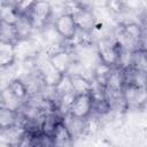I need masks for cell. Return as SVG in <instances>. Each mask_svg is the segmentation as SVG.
Returning a JSON list of instances; mask_svg holds the SVG:
<instances>
[{
	"label": "cell",
	"mask_w": 147,
	"mask_h": 147,
	"mask_svg": "<svg viewBox=\"0 0 147 147\" xmlns=\"http://www.w3.org/2000/svg\"><path fill=\"white\" fill-rule=\"evenodd\" d=\"M94 101L95 99L92 92L84 94H75L69 107L68 115L74 118L85 121L90 117L94 109Z\"/></svg>",
	"instance_id": "obj_1"
},
{
	"label": "cell",
	"mask_w": 147,
	"mask_h": 147,
	"mask_svg": "<svg viewBox=\"0 0 147 147\" xmlns=\"http://www.w3.org/2000/svg\"><path fill=\"white\" fill-rule=\"evenodd\" d=\"M53 9L51 2L47 1H33L30 11L28 13L26 17L29 18L32 30H39L46 28L49 18L52 17Z\"/></svg>",
	"instance_id": "obj_2"
},
{
	"label": "cell",
	"mask_w": 147,
	"mask_h": 147,
	"mask_svg": "<svg viewBox=\"0 0 147 147\" xmlns=\"http://www.w3.org/2000/svg\"><path fill=\"white\" fill-rule=\"evenodd\" d=\"M121 52V47L116 41L111 39L102 38L96 44V54L99 56V62L107 67L111 68L113 65L118 63Z\"/></svg>",
	"instance_id": "obj_3"
},
{
	"label": "cell",
	"mask_w": 147,
	"mask_h": 147,
	"mask_svg": "<svg viewBox=\"0 0 147 147\" xmlns=\"http://www.w3.org/2000/svg\"><path fill=\"white\" fill-rule=\"evenodd\" d=\"M53 28L59 34V37H61L63 40H72L77 32V26L74 16L69 13H62L57 15L54 21Z\"/></svg>",
	"instance_id": "obj_4"
},
{
	"label": "cell",
	"mask_w": 147,
	"mask_h": 147,
	"mask_svg": "<svg viewBox=\"0 0 147 147\" xmlns=\"http://www.w3.org/2000/svg\"><path fill=\"white\" fill-rule=\"evenodd\" d=\"M72 16L77 29L80 31L92 33V31L96 26V17L90 8H86L80 5L79 8L72 13Z\"/></svg>",
	"instance_id": "obj_5"
},
{
	"label": "cell",
	"mask_w": 147,
	"mask_h": 147,
	"mask_svg": "<svg viewBox=\"0 0 147 147\" xmlns=\"http://www.w3.org/2000/svg\"><path fill=\"white\" fill-rule=\"evenodd\" d=\"M47 59H48L49 63L52 64V67L61 76L67 75L68 71H69V69L71 68L72 63L75 62L72 55L68 51H65V49H62V51L55 53L54 55H52L51 57H47Z\"/></svg>",
	"instance_id": "obj_6"
},
{
	"label": "cell",
	"mask_w": 147,
	"mask_h": 147,
	"mask_svg": "<svg viewBox=\"0 0 147 147\" xmlns=\"http://www.w3.org/2000/svg\"><path fill=\"white\" fill-rule=\"evenodd\" d=\"M52 139L54 142V147H70L74 138L65 126L64 122L60 119L52 134Z\"/></svg>",
	"instance_id": "obj_7"
},
{
	"label": "cell",
	"mask_w": 147,
	"mask_h": 147,
	"mask_svg": "<svg viewBox=\"0 0 147 147\" xmlns=\"http://www.w3.org/2000/svg\"><path fill=\"white\" fill-rule=\"evenodd\" d=\"M16 60L15 45L0 40V69L9 68Z\"/></svg>",
	"instance_id": "obj_8"
},
{
	"label": "cell",
	"mask_w": 147,
	"mask_h": 147,
	"mask_svg": "<svg viewBox=\"0 0 147 147\" xmlns=\"http://www.w3.org/2000/svg\"><path fill=\"white\" fill-rule=\"evenodd\" d=\"M74 94L91 93L93 91L92 82L82 75H69Z\"/></svg>",
	"instance_id": "obj_9"
},
{
	"label": "cell",
	"mask_w": 147,
	"mask_h": 147,
	"mask_svg": "<svg viewBox=\"0 0 147 147\" xmlns=\"http://www.w3.org/2000/svg\"><path fill=\"white\" fill-rule=\"evenodd\" d=\"M18 117L20 114L17 110H13L0 106V130H6L13 126H17Z\"/></svg>",
	"instance_id": "obj_10"
},
{
	"label": "cell",
	"mask_w": 147,
	"mask_h": 147,
	"mask_svg": "<svg viewBox=\"0 0 147 147\" xmlns=\"http://www.w3.org/2000/svg\"><path fill=\"white\" fill-rule=\"evenodd\" d=\"M20 14L17 9L15 8L14 3L10 2H3L0 8V21L3 23H8L11 25H15L20 18Z\"/></svg>",
	"instance_id": "obj_11"
},
{
	"label": "cell",
	"mask_w": 147,
	"mask_h": 147,
	"mask_svg": "<svg viewBox=\"0 0 147 147\" xmlns=\"http://www.w3.org/2000/svg\"><path fill=\"white\" fill-rule=\"evenodd\" d=\"M7 88H8V90L10 91V93H11L16 99H18L20 101H23V100L28 96V94H29L25 83H24L22 79H20V78H14V79H11V80L8 83V85H7Z\"/></svg>",
	"instance_id": "obj_12"
},
{
	"label": "cell",
	"mask_w": 147,
	"mask_h": 147,
	"mask_svg": "<svg viewBox=\"0 0 147 147\" xmlns=\"http://www.w3.org/2000/svg\"><path fill=\"white\" fill-rule=\"evenodd\" d=\"M0 40L16 45V42H18L20 39H18V36H17V31H16L15 25H11V24L1 22Z\"/></svg>",
	"instance_id": "obj_13"
},
{
	"label": "cell",
	"mask_w": 147,
	"mask_h": 147,
	"mask_svg": "<svg viewBox=\"0 0 147 147\" xmlns=\"http://www.w3.org/2000/svg\"><path fill=\"white\" fill-rule=\"evenodd\" d=\"M20 103H21V101L18 99H16L10 93V91L7 87L3 88L0 92V106L1 107H6V108H9V109H13V110H17L18 111Z\"/></svg>",
	"instance_id": "obj_14"
},
{
	"label": "cell",
	"mask_w": 147,
	"mask_h": 147,
	"mask_svg": "<svg viewBox=\"0 0 147 147\" xmlns=\"http://www.w3.org/2000/svg\"><path fill=\"white\" fill-rule=\"evenodd\" d=\"M54 90H55L56 94H59V96L74 93V92H72V86H71V82H70L69 75H63V76H61V78L59 79L57 84L54 86Z\"/></svg>",
	"instance_id": "obj_15"
},
{
	"label": "cell",
	"mask_w": 147,
	"mask_h": 147,
	"mask_svg": "<svg viewBox=\"0 0 147 147\" xmlns=\"http://www.w3.org/2000/svg\"><path fill=\"white\" fill-rule=\"evenodd\" d=\"M106 6H107V9L114 14H118L123 10V3L119 1H110V2H107Z\"/></svg>",
	"instance_id": "obj_16"
},
{
	"label": "cell",
	"mask_w": 147,
	"mask_h": 147,
	"mask_svg": "<svg viewBox=\"0 0 147 147\" xmlns=\"http://www.w3.org/2000/svg\"><path fill=\"white\" fill-rule=\"evenodd\" d=\"M0 147H14V146H11V145H9V144H7V142L0 141Z\"/></svg>",
	"instance_id": "obj_17"
},
{
	"label": "cell",
	"mask_w": 147,
	"mask_h": 147,
	"mask_svg": "<svg viewBox=\"0 0 147 147\" xmlns=\"http://www.w3.org/2000/svg\"><path fill=\"white\" fill-rule=\"evenodd\" d=\"M0 29H1V21H0Z\"/></svg>",
	"instance_id": "obj_18"
}]
</instances>
